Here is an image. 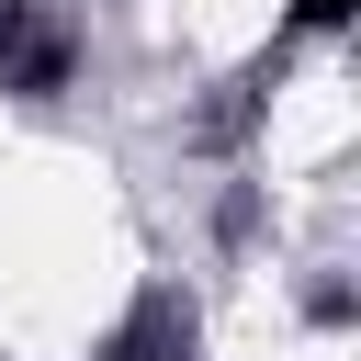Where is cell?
<instances>
[{
  "mask_svg": "<svg viewBox=\"0 0 361 361\" xmlns=\"http://www.w3.org/2000/svg\"><path fill=\"white\" fill-rule=\"evenodd\" d=\"M293 23H305V34H338V23H350V0H293Z\"/></svg>",
  "mask_w": 361,
  "mask_h": 361,
  "instance_id": "1",
  "label": "cell"
}]
</instances>
